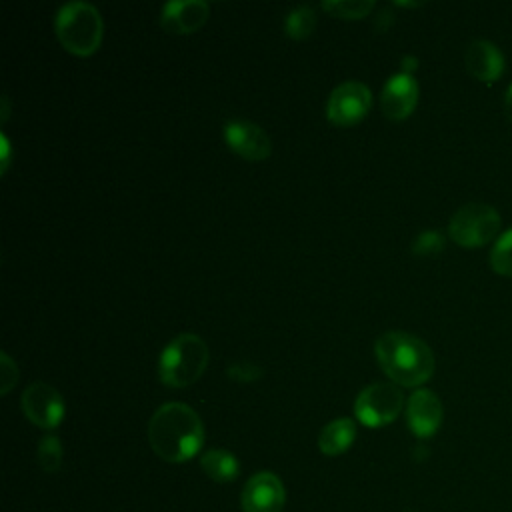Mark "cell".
Masks as SVG:
<instances>
[{
  "label": "cell",
  "mask_w": 512,
  "mask_h": 512,
  "mask_svg": "<svg viewBox=\"0 0 512 512\" xmlns=\"http://www.w3.org/2000/svg\"><path fill=\"white\" fill-rule=\"evenodd\" d=\"M148 442L156 456L180 464L196 456L204 444V426L198 412L182 402H166L148 422Z\"/></svg>",
  "instance_id": "obj_1"
},
{
  "label": "cell",
  "mask_w": 512,
  "mask_h": 512,
  "mask_svg": "<svg viewBox=\"0 0 512 512\" xmlns=\"http://www.w3.org/2000/svg\"><path fill=\"white\" fill-rule=\"evenodd\" d=\"M376 358L394 384L418 386L434 374V354L430 346L414 334L390 330L376 338Z\"/></svg>",
  "instance_id": "obj_2"
},
{
  "label": "cell",
  "mask_w": 512,
  "mask_h": 512,
  "mask_svg": "<svg viewBox=\"0 0 512 512\" xmlns=\"http://www.w3.org/2000/svg\"><path fill=\"white\" fill-rule=\"evenodd\" d=\"M208 344L194 332L174 336L158 358V378L172 388H184L196 382L208 366Z\"/></svg>",
  "instance_id": "obj_3"
},
{
  "label": "cell",
  "mask_w": 512,
  "mask_h": 512,
  "mask_svg": "<svg viewBox=\"0 0 512 512\" xmlns=\"http://www.w3.org/2000/svg\"><path fill=\"white\" fill-rule=\"evenodd\" d=\"M56 34L62 46L78 56L92 54L102 40V16L86 0H70L56 12Z\"/></svg>",
  "instance_id": "obj_4"
},
{
  "label": "cell",
  "mask_w": 512,
  "mask_h": 512,
  "mask_svg": "<svg viewBox=\"0 0 512 512\" xmlns=\"http://www.w3.org/2000/svg\"><path fill=\"white\" fill-rule=\"evenodd\" d=\"M500 232V214L494 206L484 202H468L460 206L450 222V238L466 248H476L492 242Z\"/></svg>",
  "instance_id": "obj_5"
},
{
  "label": "cell",
  "mask_w": 512,
  "mask_h": 512,
  "mask_svg": "<svg viewBox=\"0 0 512 512\" xmlns=\"http://www.w3.org/2000/svg\"><path fill=\"white\" fill-rule=\"evenodd\" d=\"M404 396L394 382H374L360 390L354 414L364 426H386L400 414Z\"/></svg>",
  "instance_id": "obj_6"
},
{
  "label": "cell",
  "mask_w": 512,
  "mask_h": 512,
  "mask_svg": "<svg viewBox=\"0 0 512 512\" xmlns=\"http://www.w3.org/2000/svg\"><path fill=\"white\" fill-rule=\"evenodd\" d=\"M372 104L370 88L360 80L340 82L328 96L326 116L330 122L348 126L358 122Z\"/></svg>",
  "instance_id": "obj_7"
},
{
  "label": "cell",
  "mask_w": 512,
  "mask_h": 512,
  "mask_svg": "<svg viewBox=\"0 0 512 512\" xmlns=\"http://www.w3.org/2000/svg\"><path fill=\"white\" fill-rule=\"evenodd\" d=\"M22 410L32 424L50 430L64 418V400L54 386L36 380L22 392Z\"/></svg>",
  "instance_id": "obj_8"
},
{
  "label": "cell",
  "mask_w": 512,
  "mask_h": 512,
  "mask_svg": "<svg viewBox=\"0 0 512 512\" xmlns=\"http://www.w3.org/2000/svg\"><path fill=\"white\" fill-rule=\"evenodd\" d=\"M284 502V484L268 470L250 476L240 494L242 512H282Z\"/></svg>",
  "instance_id": "obj_9"
},
{
  "label": "cell",
  "mask_w": 512,
  "mask_h": 512,
  "mask_svg": "<svg viewBox=\"0 0 512 512\" xmlns=\"http://www.w3.org/2000/svg\"><path fill=\"white\" fill-rule=\"evenodd\" d=\"M224 140L226 144L240 154L246 160L258 162L270 156L272 152V140L266 134V130L262 126H258L256 122L250 120H228L224 124Z\"/></svg>",
  "instance_id": "obj_10"
},
{
  "label": "cell",
  "mask_w": 512,
  "mask_h": 512,
  "mask_svg": "<svg viewBox=\"0 0 512 512\" xmlns=\"http://www.w3.org/2000/svg\"><path fill=\"white\" fill-rule=\"evenodd\" d=\"M418 102V82L412 74L396 72L392 74L380 92L382 112L390 120H402L410 116Z\"/></svg>",
  "instance_id": "obj_11"
},
{
  "label": "cell",
  "mask_w": 512,
  "mask_h": 512,
  "mask_svg": "<svg viewBox=\"0 0 512 512\" xmlns=\"http://www.w3.org/2000/svg\"><path fill=\"white\" fill-rule=\"evenodd\" d=\"M442 414V402L432 390L418 388L416 392L410 394L406 406V420L410 430L418 438L432 436L442 424Z\"/></svg>",
  "instance_id": "obj_12"
},
{
  "label": "cell",
  "mask_w": 512,
  "mask_h": 512,
  "mask_svg": "<svg viewBox=\"0 0 512 512\" xmlns=\"http://www.w3.org/2000/svg\"><path fill=\"white\" fill-rule=\"evenodd\" d=\"M210 14V6L204 0H170L162 6L160 26L172 34L196 32Z\"/></svg>",
  "instance_id": "obj_13"
},
{
  "label": "cell",
  "mask_w": 512,
  "mask_h": 512,
  "mask_svg": "<svg viewBox=\"0 0 512 512\" xmlns=\"http://www.w3.org/2000/svg\"><path fill=\"white\" fill-rule=\"evenodd\" d=\"M464 62H466L468 72L480 82H492L504 70V56H502L500 48L494 42L484 40V38L472 40L466 46Z\"/></svg>",
  "instance_id": "obj_14"
},
{
  "label": "cell",
  "mask_w": 512,
  "mask_h": 512,
  "mask_svg": "<svg viewBox=\"0 0 512 512\" xmlns=\"http://www.w3.org/2000/svg\"><path fill=\"white\" fill-rule=\"evenodd\" d=\"M354 438H356V426L352 418H336L320 430L318 448L326 456H338L352 446Z\"/></svg>",
  "instance_id": "obj_15"
},
{
  "label": "cell",
  "mask_w": 512,
  "mask_h": 512,
  "mask_svg": "<svg viewBox=\"0 0 512 512\" xmlns=\"http://www.w3.org/2000/svg\"><path fill=\"white\" fill-rule=\"evenodd\" d=\"M200 466L206 472V476L218 484L232 482L240 472V464H238L236 456L222 448L206 450L200 458Z\"/></svg>",
  "instance_id": "obj_16"
},
{
  "label": "cell",
  "mask_w": 512,
  "mask_h": 512,
  "mask_svg": "<svg viewBox=\"0 0 512 512\" xmlns=\"http://www.w3.org/2000/svg\"><path fill=\"white\" fill-rule=\"evenodd\" d=\"M314 26H316V14H314V8L308 4H300L292 8L284 18V32L296 40L308 38Z\"/></svg>",
  "instance_id": "obj_17"
},
{
  "label": "cell",
  "mask_w": 512,
  "mask_h": 512,
  "mask_svg": "<svg viewBox=\"0 0 512 512\" xmlns=\"http://www.w3.org/2000/svg\"><path fill=\"white\" fill-rule=\"evenodd\" d=\"M490 266L496 274L512 276V228L500 234L492 244Z\"/></svg>",
  "instance_id": "obj_18"
},
{
  "label": "cell",
  "mask_w": 512,
  "mask_h": 512,
  "mask_svg": "<svg viewBox=\"0 0 512 512\" xmlns=\"http://www.w3.org/2000/svg\"><path fill=\"white\" fill-rule=\"evenodd\" d=\"M38 464L44 472L54 474L62 466V444L58 436L46 434L38 444Z\"/></svg>",
  "instance_id": "obj_19"
},
{
  "label": "cell",
  "mask_w": 512,
  "mask_h": 512,
  "mask_svg": "<svg viewBox=\"0 0 512 512\" xmlns=\"http://www.w3.org/2000/svg\"><path fill=\"white\" fill-rule=\"evenodd\" d=\"M322 8L340 18H364L374 8V0H324Z\"/></svg>",
  "instance_id": "obj_20"
},
{
  "label": "cell",
  "mask_w": 512,
  "mask_h": 512,
  "mask_svg": "<svg viewBox=\"0 0 512 512\" xmlns=\"http://www.w3.org/2000/svg\"><path fill=\"white\" fill-rule=\"evenodd\" d=\"M444 248V236L436 230H424L412 240V252L418 256H434Z\"/></svg>",
  "instance_id": "obj_21"
},
{
  "label": "cell",
  "mask_w": 512,
  "mask_h": 512,
  "mask_svg": "<svg viewBox=\"0 0 512 512\" xmlns=\"http://www.w3.org/2000/svg\"><path fill=\"white\" fill-rule=\"evenodd\" d=\"M228 376L234 378L236 382H252L256 378L262 376V368L254 362H248V360H242V362H234L228 366Z\"/></svg>",
  "instance_id": "obj_22"
},
{
  "label": "cell",
  "mask_w": 512,
  "mask_h": 512,
  "mask_svg": "<svg viewBox=\"0 0 512 512\" xmlns=\"http://www.w3.org/2000/svg\"><path fill=\"white\" fill-rule=\"evenodd\" d=\"M18 380V368L16 362L10 358L8 352L0 354V392L8 394L10 388L16 384Z\"/></svg>",
  "instance_id": "obj_23"
},
{
  "label": "cell",
  "mask_w": 512,
  "mask_h": 512,
  "mask_svg": "<svg viewBox=\"0 0 512 512\" xmlns=\"http://www.w3.org/2000/svg\"><path fill=\"white\" fill-rule=\"evenodd\" d=\"M504 112L512 122V84L506 88V94H504Z\"/></svg>",
  "instance_id": "obj_24"
},
{
  "label": "cell",
  "mask_w": 512,
  "mask_h": 512,
  "mask_svg": "<svg viewBox=\"0 0 512 512\" xmlns=\"http://www.w3.org/2000/svg\"><path fill=\"white\" fill-rule=\"evenodd\" d=\"M2 150H4V154H2V170H6V164H8V150H10V144H8V140H6V136L2 134Z\"/></svg>",
  "instance_id": "obj_25"
},
{
  "label": "cell",
  "mask_w": 512,
  "mask_h": 512,
  "mask_svg": "<svg viewBox=\"0 0 512 512\" xmlns=\"http://www.w3.org/2000/svg\"><path fill=\"white\" fill-rule=\"evenodd\" d=\"M402 62H404V70L402 72H406V74H410V70L416 68V64H418V60L412 58V56H406Z\"/></svg>",
  "instance_id": "obj_26"
},
{
  "label": "cell",
  "mask_w": 512,
  "mask_h": 512,
  "mask_svg": "<svg viewBox=\"0 0 512 512\" xmlns=\"http://www.w3.org/2000/svg\"><path fill=\"white\" fill-rule=\"evenodd\" d=\"M404 512H412V510H404Z\"/></svg>",
  "instance_id": "obj_27"
}]
</instances>
